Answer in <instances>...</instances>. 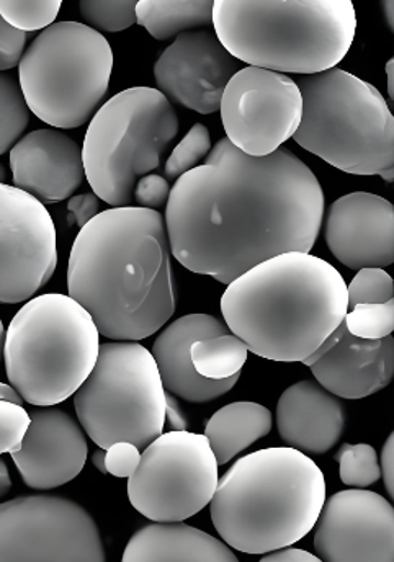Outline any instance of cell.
<instances>
[{
	"label": "cell",
	"mask_w": 394,
	"mask_h": 562,
	"mask_svg": "<svg viewBox=\"0 0 394 562\" xmlns=\"http://www.w3.org/2000/svg\"><path fill=\"white\" fill-rule=\"evenodd\" d=\"M323 216L319 180L295 154L250 157L223 138L177 180L164 220L187 270L232 284L273 257L309 254Z\"/></svg>",
	"instance_id": "obj_1"
},
{
	"label": "cell",
	"mask_w": 394,
	"mask_h": 562,
	"mask_svg": "<svg viewBox=\"0 0 394 562\" xmlns=\"http://www.w3.org/2000/svg\"><path fill=\"white\" fill-rule=\"evenodd\" d=\"M166 220L156 210L110 209L79 231L68 267L69 296L115 342L155 336L176 313Z\"/></svg>",
	"instance_id": "obj_2"
},
{
	"label": "cell",
	"mask_w": 394,
	"mask_h": 562,
	"mask_svg": "<svg viewBox=\"0 0 394 562\" xmlns=\"http://www.w3.org/2000/svg\"><path fill=\"white\" fill-rule=\"evenodd\" d=\"M226 326L247 349L272 361H305L349 313L346 280L305 252L273 257L228 284Z\"/></svg>",
	"instance_id": "obj_3"
},
{
	"label": "cell",
	"mask_w": 394,
	"mask_h": 562,
	"mask_svg": "<svg viewBox=\"0 0 394 562\" xmlns=\"http://www.w3.org/2000/svg\"><path fill=\"white\" fill-rule=\"evenodd\" d=\"M326 481L295 448H266L237 460L219 480L210 514L222 540L246 554H270L302 541L319 520Z\"/></svg>",
	"instance_id": "obj_4"
},
{
	"label": "cell",
	"mask_w": 394,
	"mask_h": 562,
	"mask_svg": "<svg viewBox=\"0 0 394 562\" xmlns=\"http://www.w3.org/2000/svg\"><path fill=\"white\" fill-rule=\"evenodd\" d=\"M213 29L237 61L273 72L315 76L346 58L357 15L350 0H216Z\"/></svg>",
	"instance_id": "obj_5"
},
{
	"label": "cell",
	"mask_w": 394,
	"mask_h": 562,
	"mask_svg": "<svg viewBox=\"0 0 394 562\" xmlns=\"http://www.w3.org/2000/svg\"><path fill=\"white\" fill-rule=\"evenodd\" d=\"M99 351L92 316L59 293L23 304L3 342L10 384L35 407H53L75 396L95 368Z\"/></svg>",
	"instance_id": "obj_6"
},
{
	"label": "cell",
	"mask_w": 394,
	"mask_h": 562,
	"mask_svg": "<svg viewBox=\"0 0 394 562\" xmlns=\"http://www.w3.org/2000/svg\"><path fill=\"white\" fill-rule=\"evenodd\" d=\"M295 82L303 95L296 144L342 172L393 183L394 116L380 90L337 68Z\"/></svg>",
	"instance_id": "obj_7"
},
{
	"label": "cell",
	"mask_w": 394,
	"mask_h": 562,
	"mask_svg": "<svg viewBox=\"0 0 394 562\" xmlns=\"http://www.w3.org/2000/svg\"><path fill=\"white\" fill-rule=\"evenodd\" d=\"M177 135L179 116L158 89L116 93L90 120L83 138V169L93 193L113 209L135 205L136 183L159 169Z\"/></svg>",
	"instance_id": "obj_8"
},
{
	"label": "cell",
	"mask_w": 394,
	"mask_h": 562,
	"mask_svg": "<svg viewBox=\"0 0 394 562\" xmlns=\"http://www.w3.org/2000/svg\"><path fill=\"white\" fill-rule=\"evenodd\" d=\"M112 46L102 33L79 22L43 30L19 65L30 112L56 130L86 125L109 92Z\"/></svg>",
	"instance_id": "obj_9"
},
{
	"label": "cell",
	"mask_w": 394,
	"mask_h": 562,
	"mask_svg": "<svg viewBox=\"0 0 394 562\" xmlns=\"http://www.w3.org/2000/svg\"><path fill=\"white\" fill-rule=\"evenodd\" d=\"M75 407L100 450L119 441L146 450L166 427V387L151 351L138 342L102 344Z\"/></svg>",
	"instance_id": "obj_10"
},
{
	"label": "cell",
	"mask_w": 394,
	"mask_h": 562,
	"mask_svg": "<svg viewBox=\"0 0 394 562\" xmlns=\"http://www.w3.org/2000/svg\"><path fill=\"white\" fill-rule=\"evenodd\" d=\"M218 467L205 435L167 431L142 454L128 480L130 502L155 524H179L213 501Z\"/></svg>",
	"instance_id": "obj_11"
},
{
	"label": "cell",
	"mask_w": 394,
	"mask_h": 562,
	"mask_svg": "<svg viewBox=\"0 0 394 562\" xmlns=\"http://www.w3.org/2000/svg\"><path fill=\"white\" fill-rule=\"evenodd\" d=\"M0 562H106L102 535L78 502L25 495L0 504Z\"/></svg>",
	"instance_id": "obj_12"
},
{
	"label": "cell",
	"mask_w": 394,
	"mask_h": 562,
	"mask_svg": "<svg viewBox=\"0 0 394 562\" xmlns=\"http://www.w3.org/2000/svg\"><path fill=\"white\" fill-rule=\"evenodd\" d=\"M219 112L233 146L250 157H267L299 132L302 90L286 74L247 66L229 80Z\"/></svg>",
	"instance_id": "obj_13"
},
{
	"label": "cell",
	"mask_w": 394,
	"mask_h": 562,
	"mask_svg": "<svg viewBox=\"0 0 394 562\" xmlns=\"http://www.w3.org/2000/svg\"><path fill=\"white\" fill-rule=\"evenodd\" d=\"M58 266L56 227L42 202L0 186V303L29 301Z\"/></svg>",
	"instance_id": "obj_14"
},
{
	"label": "cell",
	"mask_w": 394,
	"mask_h": 562,
	"mask_svg": "<svg viewBox=\"0 0 394 562\" xmlns=\"http://www.w3.org/2000/svg\"><path fill=\"white\" fill-rule=\"evenodd\" d=\"M313 543L323 562H394V507L376 492H337L324 502Z\"/></svg>",
	"instance_id": "obj_15"
},
{
	"label": "cell",
	"mask_w": 394,
	"mask_h": 562,
	"mask_svg": "<svg viewBox=\"0 0 394 562\" xmlns=\"http://www.w3.org/2000/svg\"><path fill=\"white\" fill-rule=\"evenodd\" d=\"M240 61L229 55L215 32L182 33L164 49L155 65L158 90L170 103L212 115L222 109L223 93Z\"/></svg>",
	"instance_id": "obj_16"
},
{
	"label": "cell",
	"mask_w": 394,
	"mask_h": 562,
	"mask_svg": "<svg viewBox=\"0 0 394 562\" xmlns=\"http://www.w3.org/2000/svg\"><path fill=\"white\" fill-rule=\"evenodd\" d=\"M327 247L350 270L394 263V205L383 196L356 192L330 205L324 231Z\"/></svg>",
	"instance_id": "obj_17"
},
{
	"label": "cell",
	"mask_w": 394,
	"mask_h": 562,
	"mask_svg": "<svg viewBox=\"0 0 394 562\" xmlns=\"http://www.w3.org/2000/svg\"><path fill=\"white\" fill-rule=\"evenodd\" d=\"M303 363L334 396L363 400L385 390L394 380V337L359 339L342 323Z\"/></svg>",
	"instance_id": "obj_18"
},
{
	"label": "cell",
	"mask_w": 394,
	"mask_h": 562,
	"mask_svg": "<svg viewBox=\"0 0 394 562\" xmlns=\"http://www.w3.org/2000/svg\"><path fill=\"white\" fill-rule=\"evenodd\" d=\"M30 427L13 463L30 490H56L79 476L86 467V435L65 411L38 407L30 413Z\"/></svg>",
	"instance_id": "obj_19"
},
{
	"label": "cell",
	"mask_w": 394,
	"mask_h": 562,
	"mask_svg": "<svg viewBox=\"0 0 394 562\" xmlns=\"http://www.w3.org/2000/svg\"><path fill=\"white\" fill-rule=\"evenodd\" d=\"M13 187L42 203L72 199L86 179L82 149L61 130L29 133L10 149Z\"/></svg>",
	"instance_id": "obj_20"
},
{
	"label": "cell",
	"mask_w": 394,
	"mask_h": 562,
	"mask_svg": "<svg viewBox=\"0 0 394 562\" xmlns=\"http://www.w3.org/2000/svg\"><path fill=\"white\" fill-rule=\"evenodd\" d=\"M232 333L226 323L210 314H189L167 326L153 346L164 387L189 403H210L236 386L240 374L229 380L213 381L200 376L193 368L190 349L199 340Z\"/></svg>",
	"instance_id": "obj_21"
},
{
	"label": "cell",
	"mask_w": 394,
	"mask_h": 562,
	"mask_svg": "<svg viewBox=\"0 0 394 562\" xmlns=\"http://www.w3.org/2000/svg\"><path fill=\"white\" fill-rule=\"evenodd\" d=\"M277 427L290 448L305 454H324L339 443L346 430V409L317 381H299L280 396Z\"/></svg>",
	"instance_id": "obj_22"
},
{
	"label": "cell",
	"mask_w": 394,
	"mask_h": 562,
	"mask_svg": "<svg viewBox=\"0 0 394 562\" xmlns=\"http://www.w3.org/2000/svg\"><path fill=\"white\" fill-rule=\"evenodd\" d=\"M122 562H239L232 548L206 531L179 524H151L133 535Z\"/></svg>",
	"instance_id": "obj_23"
},
{
	"label": "cell",
	"mask_w": 394,
	"mask_h": 562,
	"mask_svg": "<svg viewBox=\"0 0 394 562\" xmlns=\"http://www.w3.org/2000/svg\"><path fill=\"white\" fill-rule=\"evenodd\" d=\"M272 413L262 404L233 403L206 422L205 437L218 464H228L240 451L272 430Z\"/></svg>",
	"instance_id": "obj_24"
},
{
	"label": "cell",
	"mask_w": 394,
	"mask_h": 562,
	"mask_svg": "<svg viewBox=\"0 0 394 562\" xmlns=\"http://www.w3.org/2000/svg\"><path fill=\"white\" fill-rule=\"evenodd\" d=\"M212 0L200 2H164V0H142L136 5V23L145 26L153 38L164 42L195 29L213 26Z\"/></svg>",
	"instance_id": "obj_25"
},
{
	"label": "cell",
	"mask_w": 394,
	"mask_h": 562,
	"mask_svg": "<svg viewBox=\"0 0 394 562\" xmlns=\"http://www.w3.org/2000/svg\"><path fill=\"white\" fill-rule=\"evenodd\" d=\"M247 355L249 349L235 334L199 340L190 349L196 373L213 381L229 380L240 374Z\"/></svg>",
	"instance_id": "obj_26"
},
{
	"label": "cell",
	"mask_w": 394,
	"mask_h": 562,
	"mask_svg": "<svg viewBox=\"0 0 394 562\" xmlns=\"http://www.w3.org/2000/svg\"><path fill=\"white\" fill-rule=\"evenodd\" d=\"M30 123V109L19 79L0 72V156L22 138Z\"/></svg>",
	"instance_id": "obj_27"
},
{
	"label": "cell",
	"mask_w": 394,
	"mask_h": 562,
	"mask_svg": "<svg viewBox=\"0 0 394 562\" xmlns=\"http://www.w3.org/2000/svg\"><path fill=\"white\" fill-rule=\"evenodd\" d=\"M334 460L339 463L340 481L346 486L365 490L382 480V464L372 445H342Z\"/></svg>",
	"instance_id": "obj_28"
},
{
	"label": "cell",
	"mask_w": 394,
	"mask_h": 562,
	"mask_svg": "<svg viewBox=\"0 0 394 562\" xmlns=\"http://www.w3.org/2000/svg\"><path fill=\"white\" fill-rule=\"evenodd\" d=\"M344 323L359 339H386L394 333V300L382 304H357L347 313Z\"/></svg>",
	"instance_id": "obj_29"
},
{
	"label": "cell",
	"mask_w": 394,
	"mask_h": 562,
	"mask_svg": "<svg viewBox=\"0 0 394 562\" xmlns=\"http://www.w3.org/2000/svg\"><path fill=\"white\" fill-rule=\"evenodd\" d=\"M212 153V138H210L209 128L202 123H196L187 133L185 138L177 144L176 149L167 159L164 173L167 180H179L180 177L196 169L203 159Z\"/></svg>",
	"instance_id": "obj_30"
},
{
	"label": "cell",
	"mask_w": 394,
	"mask_h": 562,
	"mask_svg": "<svg viewBox=\"0 0 394 562\" xmlns=\"http://www.w3.org/2000/svg\"><path fill=\"white\" fill-rule=\"evenodd\" d=\"M61 7V0H42V2L0 0V15L20 32H38L55 25Z\"/></svg>",
	"instance_id": "obj_31"
},
{
	"label": "cell",
	"mask_w": 394,
	"mask_h": 562,
	"mask_svg": "<svg viewBox=\"0 0 394 562\" xmlns=\"http://www.w3.org/2000/svg\"><path fill=\"white\" fill-rule=\"evenodd\" d=\"M136 5L138 2H92L83 0L79 3V12L87 26L95 32H123L136 23Z\"/></svg>",
	"instance_id": "obj_32"
},
{
	"label": "cell",
	"mask_w": 394,
	"mask_h": 562,
	"mask_svg": "<svg viewBox=\"0 0 394 562\" xmlns=\"http://www.w3.org/2000/svg\"><path fill=\"white\" fill-rule=\"evenodd\" d=\"M349 310L357 304H382L394 300V280L385 269H362L347 286Z\"/></svg>",
	"instance_id": "obj_33"
},
{
	"label": "cell",
	"mask_w": 394,
	"mask_h": 562,
	"mask_svg": "<svg viewBox=\"0 0 394 562\" xmlns=\"http://www.w3.org/2000/svg\"><path fill=\"white\" fill-rule=\"evenodd\" d=\"M30 422V414L23 406L0 401V454L20 451Z\"/></svg>",
	"instance_id": "obj_34"
},
{
	"label": "cell",
	"mask_w": 394,
	"mask_h": 562,
	"mask_svg": "<svg viewBox=\"0 0 394 562\" xmlns=\"http://www.w3.org/2000/svg\"><path fill=\"white\" fill-rule=\"evenodd\" d=\"M139 463H142V451L128 441H119L106 450V473L112 476L130 480L138 470Z\"/></svg>",
	"instance_id": "obj_35"
},
{
	"label": "cell",
	"mask_w": 394,
	"mask_h": 562,
	"mask_svg": "<svg viewBox=\"0 0 394 562\" xmlns=\"http://www.w3.org/2000/svg\"><path fill=\"white\" fill-rule=\"evenodd\" d=\"M170 189L169 180L158 173L139 179L135 187V205L138 209L158 210L169 202Z\"/></svg>",
	"instance_id": "obj_36"
},
{
	"label": "cell",
	"mask_w": 394,
	"mask_h": 562,
	"mask_svg": "<svg viewBox=\"0 0 394 562\" xmlns=\"http://www.w3.org/2000/svg\"><path fill=\"white\" fill-rule=\"evenodd\" d=\"M26 45V33L13 29L0 15V72H7L20 65Z\"/></svg>",
	"instance_id": "obj_37"
},
{
	"label": "cell",
	"mask_w": 394,
	"mask_h": 562,
	"mask_svg": "<svg viewBox=\"0 0 394 562\" xmlns=\"http://www.w3.org/2000/svg\"><path fill=\"white\" fill-rule=\"evenodd\" d=\"M68 210L71 214V223L78 224L80 229L102 213L100 211V199L95 193H82V195L72 196V199H69Z\"/></svg>",
	"instance_id": "obj_38"
},
{
	"label": "cell",
	"mask_w": 394,
	"mask_h": 562,
	"mask_svg": "<svg viewBox=\"0 0 394 562\" xmlns=\"http://www.w3.org/2000/svg\"><path fill=\"white\" fill-rule=\"evenodd\" d=\"M380 464H382V477L385 480L386 492L394 502V430L383 445L382 463Z\"/></svg>",
	"instance_id": "obj_39"
},
{
	"label": "cell",
	"mask_w": 394,
	"mask_h": 562,
	"mask_svg": "<svg viewBox=\"0 0 394 562\" xmlns=\"http://www.w3.org/2000/svg\"><path fill=\"white\" fill-rule=\"evenodd\" d=\"M259 562H323L316 554L308 553L305 550H296V548H286V550L275 551V553L267 554Z\"/></svg>",
	"instance_id": "obj_40"
},
{
	"label": "cell",
	"mask_w": 394,
	"mask_h": 562,
	"mask_svg": "<svg viewBox=\"0 0 394 562\" xmlns=\"http://www.w3.org/2000/svg\"><path fill=\"white\" fill-rule=\"evenodd\" d=\"M166 422L172 428V431H185L187 417L180 409L176 396L166 391Z\"/></svg>",
	"instance_id": "obj_41"
},
{
	"label": "cell",
	"mask_w": 394,
	"mask_h": 562,
	"mask_svg": "<svg viewBox=\"0 0 394 562\" xmlns=\"http://www.w3.org/2000/svg\"><path fill=\"white\" fill-rule=\"evenodd\" d=\"M0 401H5V403L16 404V406H22L23 400L19 393H16L15 387L10 386V384L0 383Z\"/></svg>",
	"instance_id": "obj_42"
},
{
	"label": "cell",
	"mask_w": 394,
	"mask_h": 562,
	"mask_svg": "<svg viewBox=\"0 0 394 562\" xmlns=\"http://www.w3.org/2000/svg\"><path fill=\"white\" fill-rule=\"evenodd\" d=\"M10 487H12V480H10L9 468H7L5 461L0 458V498L9 494Z\"/></svg>",
	"instance_id": "obj_43"
},
{
	"label": "cell",
	"mask_w": 394,
	"mask_h": 562,
	"mask_svg": "<svg viewBox=\"0 0 394 562\" xmlns=\"http://www.w3.org/2000/svg\"><path fill=\"white\" fill-rule=\"evenodd\" d=\"M383 15H385L386 25L392 30L394 35V0H385L382 2Z\"/></svg>",
	"instance_id": "obj_44"
},
{
	"label": "cell",
	"mask_w": 394,
	"mask_h": 562,
	"mask_svg": "<svg viewBox=\"0 0 394 562\" xmlns=\"http://www.w3.org/2000/svg\"><path fill=\"white\" fill-rule=\"evenodd\" d=\"M386 76H389V95L394 102V56L386 63Z\"/></svg>",
	"instance_id": "obj_45"
},
{
	"label": "cell",
	"mask_w": 394,
	"mask_h": 562,
	"mask_svg": "<svg viewBox=\"0 0 394 562\" xmlns=\"http://www.w3.org/2000/svg\"><path fill=\"white\" fill-rule=\"evenodd\" d=\"M105 454H106L105 450H99V451H97L95 454H93V458H92L93 464H95V467L99 468V470L102 471V473H106Z\"/></svg>",
	"instance_id": "obj_46"
},
{
	"label": "cell",
	"mask_w": 394,
	"mask_h": 562,
	"mask_svg": "<svg viewBox=\"0 0 394 562\" xmlns=\"http://www.w3.org/2000/svg\"><path fill=\"white\" fill-rule=\"evenodd\" d=\"M3 342H5V330H3L2 319H0V358H2Z\"/></svg>",
	"instance_id": "obj_47"
},
{
	"label": "cell",
	"mask_w": 394,
	"mask_h": 562,
	"mask_svg": "<svg viewBox=\"0 0 394 562\" xmlns=\"http://www.w3.org/2000/svg\"><path fill=\"white\" fill-rule=\"evenodd\" d=\"M7 182V170L5 167L0 164V186H5Z\"/></svg>",
	"instance_id": "obj_48"
}]
</instances>
